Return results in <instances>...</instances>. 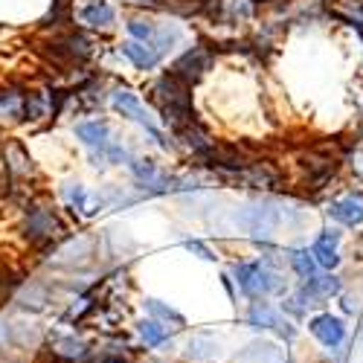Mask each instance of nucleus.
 I'll use <instances>...</instances> for the list:
<instances>
[{
    "mask_svg": "<svg viewBox=\"0 0 363 363\" xmlns=\"http://www.w3.org/2000/svg\"><path fill=\"white\" fill-rule=\"evenodd\" d=\"M52 357L62 360V363H82V360L90 357V349L79 337H58L52 343Z\"/></svg>",
    "mask_w": 363,
    "mask_h": 363,
    "instance_id": "nucleus-16",
    "label": "nucleus"
},
{
    "mask_svg": "<svg viewBox=\"0 0 363 363\" xmlns=\"http://www.w3.org/2000/svg\"><path fill=\"white\" fill-rule=\"evenodd\" d=\"M143 306H145V311H148L151 317H155L157 323H163V325H172V328H184V325H186V317L180 314L177 308L166 306L163 299H155V296H148V299L143 302Z\"/></svg>",
    "mask_w": 363,
    "mask_h": 363,
    "instance_id": "nucleus-18",
    "label": "nucleus"
},
{
    "mask_svg": "<svg viewBox=\"0 0 363 363\" xmlns=\"http://www.w3.org/2000/svg\"><path fill=\"white\" fill-rule=\"evenodd\" d=\"M58 233H62V224H58V218L50 213V209L33 206L26 213V235H29V241H50Z\"/></svg>",
    "mask_w": 363,
    "mask_h": 363,
    "instance_id": "nucleus-9",
    "label": "nucleus"
},
{
    "mask_svg": "<svg viewBox=\"0 0 363 363\" xmlns=\"http://www.w3.org/2000/svg\"><path fill=\"white\" fill-rule=\"evenodd\" d=\"M177 41H180V29H177V26H157V33H155V41H151V47H155V50L163 55V52H169Z\"/></svg>",
    "mask_w": 363,
    "mask_h": 363,
    "instance_id": "nucleus-24",
    "label": "nucleus"
},
{
    "mask_svg": "<svg viewBox=\"0 0 363 363\" xmlns=\"http://www.w3.org/2000/svg\"><path fill=\"white\" fill-rule=\"evenodd\" d=\"M340 306H343L346 314H357V311H360V302H357V296H352V294H343V302H340Z\"/></svg>",
    "mask_w": 363,
    "mask_h": 363,
    "instance_id": "nucleus-27",
    "label": "nucleus"
},
{
    "mask_svg": "<svg viewBox=\"0 0 363 363\" xmlns=\"http://www.w3.org/2000/svg\"><path fill=\"white\" fill-rule=\"evenodd\" d=\"M288 264L294 267V274L296 277H302V279H311L314 274H317V259H314V253L311 250H306V247H294V250H288Z\"/></svg>",
    "mask_w": 363,
    "mask_h": 363,
    "instance_id": "nucleus-19",
    "label": "nucleus"
},
{
    "mask_svg": "<svg viewBox=\"0 0 363 363\" xmlns=\"http://www.w3.org/2000/svg\"><path fill=\"white\" fill-rule=\"evenodd\" d=\"M26 113V99H21V94L15 90H4L0 94V116H21Z\"/></svg>",
    "mask_w": 363,
    "mask_h": 363,
    "instance_id": "nucleus-23",
    "label": "nucleus"
},
{
    "mask_svg": "<svg viewBox=\"0 0 363 363\" xmlns=\"http://www.w3.org/2000/svg\"><path fill=\"white\" fill-rule=\"evenodd\" d=\"M233 282L238 285L241 294L250 296V299H264L270 294H282L285 291L282 274H279L277 267L264 264L262 259L233 264Z\"/></svg>",
    "mask_w": 363,
    "mask_h": 363,
    "instance_id": "nucleus-1",
    "label": "nucleus"
},
{
    "mask_svg": "<svg viewBox=\"0 0 363 363\" xmlns=\"http://www.w3.org/2000/svg\"><path fill=\"white\" fill-rule=\"evenodd\" d=\"M245 180H247L250 186H259V189H262V186H277V180H279V177H277L274 169H267L264 163H256L253 169L245 172Z\"/></svg>",
    "mask_w": 363,
    "mask_h": 363,
    "instance_id": "nucleus-22",
    "label": "nucleus"
},
{
    "mask_svg": "<svg viewBox=\"0 0 363 363\" xmlns=\"http://www.w3.org/2000/svg\"><path fill=\"white\" fill-rule=\"evenodd\" d=\"M123 55L128 58L131 65H137L140 70H151V67H157V62H160V52L151 47V44H145V41H125L123 44Z\"/></svg>",
    "mask_w": 363,
    "mask_h": 363,
    "instance_id": "nucleus-15",
    "label": "nucleus"
},
{
    "mask_svg": "<svg viewBox=\"0 0 363 363\" xmlns=\"http://www.w3.org/2000/svg\"><path fill=\"white\" fill-rule=\"evenodd\" d=\"M328 216L335 218V221H340L343 227H357V224H363V198H360V195H346V198L331 201Z\"/></svg>",
    "mask_w": 363,
    "mask_h": 363,
    "instance_id": "nucleus-12",
    "label": "nucleus"
},
{
    "mask_svg": "<svg viewBox=\"0 0 363 363\" xmlns=\"http://www.w3.org/2000/svg\"><path fill=\"white\" fill-rule=\"evenodd\" d=\"M113 105L119 108V111H123L128 119H134V123H140L151 137H155V140H160V145H169L166 143V137L157 131V125H155V119H151L148 116V111L140 105V99L131 94V90H116V94H113Z\"/></svg>",
    "mask_w": 363,
    "mask_h": 363,
    "instance_id": "nucleus-7",
    "label": "nucleus"
},
{
    "mask_svg": "<svg viewBox=\"0 0 363 363\" xmlns=\"http://www.w3.org/2000/svg\"><path fill=\"white\" fill-rule=\"evenodd\" d=\"M157 90V99H160V108L166 113V123L177 131L180 125H186L192 123V96H189V84L186 82H180L174 73H166L157 79L155 84Z\"/></svg>",
    "mask_w": 363,
    "mask_h": 363,
    "instance_id": "nucleus-2",
    "label": "nucleus"
},
{
    "mask_svg": "<svg viewBox=\"0 0 363 363\" xmlns=\"http://www.w3.org/2000/svg\"><path fill=\"white\" fill-rule=\"evenodd\" d=\"M128 33H131L134 41H145V44H151V41H155L157 26H155V23H148V21H131V23H128Z\"/></svg>",
    "mask_w": 363,
    "mask_h": 363,
    "instance_id": "nucleus-25",
    "label": "nucleus"
},
{
    "mask_svg": "<svg viewBox=\"0 0 363 363\" xmlns=\"http://www.w3.org/2000/svg\"><path fill=\"white\" fill-rule=\"evenodd\" d=\"M235 363H291V357L274 340H253L235 354Z\"/></svg>",
    "mask_w": 363,
    "mask_h": 363,
    "instance_id": "nucleus-8",
    "label": "nucleus"
},
{
    "mask_svg": "<svg viewBox=\"0 0 363 363\" xmlns=\"http://www.w3.org/2000/svg\"><path fill=\"white\" fill-rule=\"evenodd\" d=\"M343 294V279L340 277H335V274H314L311 279H306L302 282V288L294 294V299L299 302L302 308H311V306H320V302H325V299H331V296H340Z\"/></svg>",
    "mask_w": 363,
    "mask_h": 363,
    "instance_id": "nucleus-4",
    "label": "nucleus"
},
{
    "mask_svg": "<svg viewBox=\"0 0 363 363\" xmlns=\"http://www.w3.org/2000/svg\"><path fill=\"white\" fill-rule=\"evenodd\" d=\"M209 62H213V55H209V50H203V47H192V50H186V52L174 62L172 73H174L180 82L195 84V82L209 70Z\"/></svg>",
    "mask_w": 363,
    "mask_h": 363,
    "instance_id": "nucleus-6",
    "label": "nucleus"
},
{
    "mask_svg": "<svg viewBox=\"0 0 363 363\" xmlns=\"http://www.w3.org/2000/svg\"><path fill=\"white\" fill-rule=\"evenodd\" d=\"M247 325L256 328V331H274V335L282 337L285 343H294L296 340V325L285 317V311L274 308L264 299H253L250 302V308H247Z\"/></svg>",
    "mask_w": 363,
    "mask_h": 363,
    "instance_id": "nucleus-3",
    "label": "nucleus"
},
{
    "mask_svg": "<svg viewBox=\"0 0 363 363\" xmlns=\"http://www.w3.org/2000/svg\"><path fill=\"white\" fill-rule=\"evenodd\" d=\"M221 282H224V288H227L230 299H235V288H233V279H230V277H221Z\"/></svg>",
    "mask_w": 363,
    "mask_h": 363,
    "instance_id": "nucleus-28",
    "label": "nucleus"
},
{
    "mask_svg": "<svg viewBox=\"0 0 363 363\" xmlns=\"http://www.w3.org/2000/svg\"><path fill=\"white\" fill-rule=\"evenodd\" d=\"M131 172L143 184V189H148V192H169L174 184V180L169 174H163L157 169V163H151V160H131Z\"/></svg>",
    "mask_w": 363,
    "mask_h": 363,
    "instance_id": "nucleus-10",
    "label": "nucleus"
},
{
    "mask_svg": "<svg viewBox=\"0 0 363 363\" xmlns=\"http://www.w3.org/2000/svg\"><path fill=\"white\" fill-rule=\"evenodd\" d=\"M134 4H157V0H134Z\"/></svg>",
    "mask_w": 363,
    "mask_h": 363,
    "instance_id": "nucleus-29",
    "label": "nucleus"
},
{
    "mask_svg": "<svg viewBox=\"0 0 363 363\" xmlns=\"http://www.w3.org/2000/svg\"><path fill=\"white\" fill-rule=\"evenodd\" d=\"M221 354V340L213 335V331H195L186 343V357L192 363H209Z\"/></svg>",
    "mask_w": 363,
    "mask_h": 363,
    "instance_id": "nucleus-11",
    "label": "nucleus"
},
{
    "mask_svg": "<svg viewBox=\"0 0 363 363\" xmlns=\"http://www.w3.org/2000/svg\"><path fill=\"white\" fill-rule=\"evenodd\" d=\"M137 335H140V340H143L148 349H160V352H166V349L172 346L169 328H166L163 323H157L155 317L140 320V323H137Z\"/></svg>",
    "mask_w": 363,
    "mask_h": 363,
    "instance_id": "nucleus-14",
    "label": "nucleus"
},
{
    "mask_svg": "<svg viewBox=\"0 0 363 363\" xmlns=\"http://www.w3.org/2000/svg\"><path fill=\"white\" fill-rule=\"evenodd\" d=\"M76 137L87 145V148H99L105 151L111 145V128L105 123H82L76 125Z\"/></svg>",
    "mask_w": 363,
    "mask_h": 363,
    "instance_id": "nucleus-17",
    "label": "nucleus"
},
{
    "mask_svg": "<svg viewBox=\"0 0 363 363\" xmlns=\"http://www.w3.org/2000/svg\"><path fill=\"white\" fill-rule=\"evenodd\" d=\"M186 250H189V253H195V256H201L203 262H216V253L209 250V247L203 245V241H198V238H189V241H186Z\"/></svg>",
    "mask_w": 363,
    "mask_h": 363,
    "instance_id": "nucleus-26",
    "label": "nucleus"
},
{
    "mask_svg": "<svg viewBox=\"0 0 363 363\" xmlns=\"http://www.w3.org/2000/svg\"><path fill=\"white\" fill-rule=\"evenodd\" d=\"M65 198H67L70 206L82 209L84 216H94V213H96V206L90 203V195H87V189H84L82 184H67V186H65Z\"/></svg>",
    "mask_w": 363,
    "mask_h": 363,
    "instance_id": "nucleus-21",
    "label": "nucleus"
},
{
    "mask_svg": "<svg viewBox=\"0 0 363 363\" xmlns=\"http://www.w3.org/2000/svg\"><path fill=\"white\" fill-rule=\"evenodd\" d=\"M337 241H340V233H337V230H323V235L314 241L311 253H314V259H317V264H320V267H325V270H335V267L340 264Z\"/></svg>",
    "mask_w": 363,
    "mask_h": 363,
    "instance_id": "nucleus-13",
    "label": "nucleus"
},
{
    "mask_svg": "<svg viewBox=\"0 0 363 363\" xmlns=\"http://www.w3.org/2000/svg\"><path fill=\"white\" fill-rule=\"evenodd\" d=\"M308 331L311 335L328 349V352H335L346 343V323L335 314H317L308 320Z\"/></svg>",
    "mask_w": 363,
    "mask_h": 363,
    "instance_id": "nucleus-5",
    "label": "nucleus"
},
{
    "mask_svg": "<svg viewBox=\"0 0 363 363\" xmlns=\"http://www.w3.org/2000/svg\"><path fill=\"white\" fill-rule=\"evenodd\" d=\"M113 18H116V12H113V6H108V4H94V6H87V9L82 12V21H84L87 26H94V29L111 26Z\"/></svg>",
    "mask_w": 363,
    "mask_h": 363,
    "instance_id": "nucleus-20",
    "label": "nucleus"
}]
</instances>
